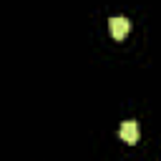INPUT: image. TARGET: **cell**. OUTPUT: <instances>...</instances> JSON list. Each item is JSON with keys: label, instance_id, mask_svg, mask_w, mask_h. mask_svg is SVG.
Listing matches in <instances>:
<instances>
[{"label": "cell", "instance_id": "obj_1", "mask_svg": "<svg viewBox=\"0 0 161 161\" xmlns=\"http://www.w3.org/2000/svg\"><path fill=\"white\" fill-rule=\"evenodd\" d=\"M108 30H111V35H113L116 40H123V38L128 35V30H131V23H128L126 18H111V20H108Z\"/></svg>", "mask_w": 161, "mask_h": 161}, {"label": "cell", "instance_id": "obj_2", "mask_svg": "<svg viewBox=\"0 0 161 161\" xmlns=\"http://www.w3.org/2000/svg\"><path fill=\"white\" fill-rule=\"evenodd\" d=\"M118 136H121V141H126L128 146H133L138 141V126H136V121H123L121 128H118Z\"/></svg>", "mask_w": 161, "mask_h": 161}]
</instances>
